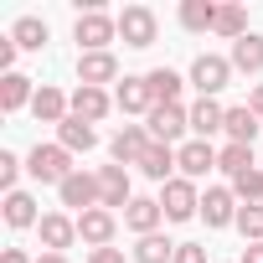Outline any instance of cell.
Wrapping results in <instances>:
<instances>
[{
  "instance_id": "obj_1",
  "label": "cell",
  "mask_w": 263,
  "mask_h": 263,
  "mask_svg": "<svg viewBox=\"0 0 263 263\" xmlns=\"http://www.w3.org/2000/svg\"><path fill=\"white\" fill-rule=\"evenodd\" d=\"M145 129H150V140L155 145H171V150H181L186 140V129H191V108H181V103H155L150 114H145Z\"/></svg>"
},
{
  "instance_id": "obj_2",
  "label": "cell",
  "mask_w": 263,
  "mask_h": 263,
  "mask_svg": "<svg viewBox=\"0 0 263 263\" xmlns=\"http://www.w3.org/2000/svg\"><path fill=\"white\" fill-rule=\"evenodd\" d=\"M26 171H31V181H42V186H62L78 165H72V155L62 150V145H31V155H26Z\"/></svg>"
},
{
  "instance_id": "obj_3",
  "label": "cell",
  "mask_w": 263,
  "mask_h": 263,
  "mask_svg": "<svg viewBox=\"0 0 263 263\" xmlns=\"http://www.w3.org/2000/svg\"><path fill=\"white\" fill-rule=\"evenodd\" d=\"M72 36H78L83 52H108V42L119 36V16H108V11H78Z\"/></svg>"
},
{
  "instance_id": "obj_4",
  "label": "cell",
  "mask_w": 263,
  "mask_h": 263,
  "mask_svg": "<svg viewBox=\"0 0 263 263\" xmlns=\"http://www.w3.org/2000/svg\"><path fill=\"white\" fill-rule=\"evenodd\" d=\"M160 212H165V222H191V217H201V191H196V181H186V176L165 181V186H160Z\"/></svg>"
},
{
  "instance_id": "obj_5",
  "label": "cell",
  "mask_w": 263,
  "mask_h": 263,
  "mask_svg": "<svg viewBox=\"0 0 263 263\" xmlns=\"http://www.w3.org/2000/svg\"><path fill=\"white\" fill-rule=\"evenodd\" d=\"M119 36H124V47H135V52L155 47V36H160L155 11H150V6H124V11H119Z\"/></svg>"
},
{
  "instance_id": "obj_6",
  "label": "cell",
  "mask_w": 263,
  "mask_h": 263,
  "mask_svg": "<svg viewBox=\"0 0 263 263\" xmlns=\"http://www.w3.org/2000/svg\"><path fill=\"white\" fill-rule=\"evenodd\" d=\"M227 83H232V62H227V57H217V52H201V57L191 62V88H196L201 98H217Z\"/></svg>"
},
{
  "instance_id": "obj_7",
  "label": "cell",
  "mask_w": 263,
  "mask_h": 263,
  "mask_svg": "<svg viewBox=\"0 0 263 263\" xmlns=\"http://www.w3.org/2000/svg\"><path fill=\"white\" fill-rule=\"evenodd\" d=\"M57 196H62V206H72L78 217L93 212V206H103V196H98V176H88V171H72V176L57 186Z\"/></svg>"
},
{
  "instance_id": "obj_8",
  "label": "cell",
  "mask_w": 263,
  "mask_h": 263,
  "mask_svg": "<svg viewBox=\"0 0 263 263\" xmlns=\"http://www.w3.org/2000/svg\"><path fill=\"white\" fill-rule=\"evenodd\" d=\"M237 212H242V201L232 196V186H206V196H201L206 227H237Z\"/></svg>"
},
{
  "instance_id": "obj_9",
  "label": "cell",
  "mask_w": 263,
  "mask_h": 263,
  "mask_svg": "<svg viewBox=\"0 0 263 263\" xmlns=\"http://www.w3.org/2000/svg\"><path fill=\"white\" fill-rule=\"evenodd\" d=\"M150 145H155V140H150L145 124H124L119 135L108 140V155H114V165H140V155H145Z\"/></svg>"
},
{
  "instance_id": "obj_10",
  "label": "cell",
  "mask_w": 263,
  "mask_h": 263,
  "mask_svg": "<svg viewBox=\"0 0 263 263\" xmlns=\"http://www.w3.org/2000/svg\"><path fill=\"white\" fill-rule=\"evenodd\" d=\"M78 83H83V88L119 83V57H114V52H78Z\"/></svg>"
},
{
  "instance_id": "obj_11",
  "label": "cell",
  "mask_w": 263,
  "mask_h": 263,
  "mask_svg": "<svg viewBox=\"0 0 263 263\" xmlns=\"http://www.w3.org/2000/svg\"><path fill=\"white\" fill-rule=\"evenodd\" d=\"M176 165H181L186 181H206V176L217 171V150H212L206 140H186V145L176 150Z\"/></svg>"
},
{
  "instance_id": "obj_12",
  "label": "cell",
  "mask_w": 263,
  "mask_h": 263,
  "mask_svg": "<svg viewBox=\"0 0 263 263\" xmlns=\"http://www.w3.org/2000/svg\"><path fill=\"white\" fill-rule=\"evenodd\" d=\"M36 232H42V248H47V253H67V248L78 242V217H67V212H47V217L36 222Z\"/></svg>"
},
{
  "instance_id": "obj_13",
  "label": "cell",
  "mask_w": 263,
  "mask_h": 263,
  "mask_svg": "<svg viewBox=\"0 0 263 263\" xmlns=\"http://www.w3.org/2000/svg\"><path fill=\"white\" fill-rule=\"evenodd\" d=\"M160 222H165V212H160V196H135L124 206V227L135 232V237H150V232H160Z\"/></svg>"
},
{
  "instance_id": "obj_14",
  "label": "cell",
  "mask_w": 263,
  "mask_h": 263,
  "mask_svg": "<svg viewBox=\"0 0 263 263\" xmlns=\"http://www.w3.org/2000/svg\"><path fill=\"white\" fill-rule=\"evenodd\" d=\"M114 232H119V217H114L108 206H93V212H83V217H78V237H83L88 248H108V242H114Z\"/></svg>"
},
{
  "instance_id": "obj_15",
  "label": "cell",
  "mask_w": 263,
  "mask_h": 263,
  "mask_svg": "<svg viewBox=\"0 0 263 263\" xmlns=\"http://www.w3.org/2000/svg\"><path fill=\"white\" fill-rule=\"evenodd\" d=\"M98 196H103V206H108V212L129 206V201H135V186H129V171H124V165H103V171H98Z\"/></svg>"
},
{
  "instance_id": "obj_16",
  "label": "cell",
  "mask_w": 263,
  "mask_h": 263,
  "mask_svg": "<svg viewBox=\"0 0 263 263\" xmlns=\"http://www.w3.org/2000/svg\"><path fill=\"white\" fill-rule=\"evenodd\" d=\"M222 124H227V108L217 98H196L191 103V135L212 145V135H222Z\"/></svg>"
},
{
  "instance_id": "obj_17",
  "label": "cell",
  "mask_w": 263,
  "mask_h": 263,
  "mask_svg": "<svg viewBox=\"0 0 263 263\" xmlns=\"http://www.w3.org/2000/svg\"><path fill=\"white\" fill-rule=\"evenodd\" d=\"M31 114H36L42 124H62V119L72 114V98H67L62 88H52V83H42V88H36V98H31Z\"/></svg>"
},
{
  "instance_id": "obj_18",
  "label": "cell",
  "mask_w": 263,
  "mask_h": 263,
  "mask_svg": "<svg viewBox=\"0 0 263 263\" xmlns=\"http://www.w3.org/2000/svg\"><path fill=\"white\" fill-rule=\"evenodd\" d=\"M57 145H62V150H67V155H78V150H83V155H88V150H93V145H98V129H93V124H83V119H78V114H67V119H62V124H57Z\"/></svg>"
},
{
  "instance_id": "obj_19",
  "label": "cell",
  "mask_w": 263,
  "mask_h": 263,
  "mask_svg": "<svg viewBox=\"0 0 263 263\" xmlns=\"http://www.w3.org/2000/svg\"><path fill=\"white\" fill-rule=\"evenodd\" d=\"M114 108H119V114H150V108H155L150 83H145V78H124V83L114 88Z\"/></svg>"
},
{
  "instance_id": "obj_20",
  "label": "cell",
  "mask_w": 263,
  "mask_h": 263,
  "mask_svg": "<svg viewBox=\"0 0 263 263\" xmlns=\"http://www.w3.org/2000/svg\"><path fill=\"white\" fill-rule=\"evenodd\" d=\"M108 108H114V98H108L103 88H83V83L72 88V114H78L83 124H98V119H103Z\"/></svg>"
},
{
  "instance_id": "obj_21",
  "label": "cell",
  "mask_w": 263,
  "mask_h": 263,
  "mask_svg": "<svg viewBox=\"0 0 263 263\" xmlns=\"http://www.w3.org/2000/svg\"><path fill=\"white\" fill-rule=\"evenodd\" d=\"M176 171H181V165H176V150H171V145H150V150L140 155V176H150V181H160V186L176 181Z\"/></svg>"
},
{
  "instance_id": "obj_22",
  "label": "cell",
  "mask_w": 263,
  "mask_h": 263,
  "mask_svg": "<svg viewBox=\"0 0 263 263\" xmlns=\"http://www.w3.org/2000/svg\"><path fill=\"white\" fill-rule=\"evenodd\" d=\"M258 114L242 103V108H227V124H222V135H227V145H253L258 140Z\"/></svg>"
},
{
  "instance_id": "obj_23",
  "label": "cell",
  "mask_w": 263,
  "mask_h": 263,
  "mask_svg": "<svg viewBox=\"0 0 263 263\" xmlns=\"http://www.w3.org/2000/svg\"><path fill=\"white\" fill-rule=\"evenodd\" d=\"M31 98H36V88H31L26 72H6V78H0V108H6V114H21Z\"/></svg>"
},
{
  "instance_id": "obj_24",
  "label": "cell",
  "mask_w": 263,
  "mask_h": 263,
  "mask_svg": "<svg viewBox=\"0 0 263 263\" xmlns=\"http://www.w3.org/2000/svg\"><path fill=\"white\" fill-rule=\"evenodd\" d=\"M36 222H42V212H36V196H31V191H11V196H6V227L26 232V227H36Z\"/></svg>"
},
{
  "instance_id": "obj_25",
  "label": "cell",
  "mask_w": 263,
  "mask_h": 263,
  "mask_svg": "<svg viewBox=\"0 0 263 263\" xmlns=\"http://www.w3.org/2000/svg\"><path fill=\"white\" fill-rule=\"evenodd\" d=\"M227 62H232V72H263V36H258V31H248L242 42H232Z\"/></svg>"
},
{
  "instance_id": "obj_26",
  "label": "cell",
  "mask_w": 263,
  "mask_h": 263,
  "mask_svg": "<svg viewBox=\"0 0 263 263\" xmlns=\"http://www.w3.org/2000/svg\"><path fill=\"white\" fill-rule=\"evenodd\" d=\"M47 36H52V31H47V21H42V16H21V21L11 26V42H16L21 52H42V47H47Z\"/></svg>"
},
{
  "instance_id": "obj_27",
  "label": "cell",
  "mask_w": 263,
  "mask_h": 263,
  "mask_svg": "<svg viewBox=\"0 0 263 263\" xmlns=\"http://www.w3.org/2000/svg\"><path fill=\"white\" fill-rule=\"evenodd\" d=\"M145 83H150V98H155V103H181V88H186V78H181V72L155 67V72H145Z\"/></svg>"
},
{
  "instance_id": "obj_28",
  "label": "cell",
  "mask_w": 263,
  "mask_h": 263,
  "mask_svg": "<svg viewBox=\"0 0 263 263\" xmlns=\"http://www.w3.org/2000/svg\"><path fill=\"white\" fill-rule=\"evenodd\" d=\"M181 26L186 31H212L217 26V6L212 0H181Z\"/></svg>"
},
{
  "instance_id": "obj_29",
  "label": "cell",
  "mask_w": 263,
  "mask_h": 263,
  "mask_svg": "<svg viewBox=\"0 0 263 263\" xmlns=\"http://www.w3.org/2000/svg\"><path fill=\"white\" fill-rule=\"evenodd\" d=\"M217 36H227V42H242L248 36V11L242 6H217V26H212Z\"/></svg>"
},
{
  "instance_id": "obj_30",
  "label": "cell",
  "mask_w": 263,
  "mask_h": 263,
  "mask_svg": "<svg viewBox=\"0 0 263 263\" xmlns=\"http://www.w3.org/2000/svg\"><path fill=\"white\" fill-rule=\"evenodd\" d=\"M171 258H176V242L160 237V232H150V237L135 242V263H171Z\"/></svg>"
},
{
  "instance_id": "obj_31",
  "label": "cell",
  "mask_w": 263,
  "mask_h": 263,
  "mask_svg": "<svg viewBox=\"0 0 263 263\" xmlns=\"http://www.w3.org/2000/svg\"><path fill=\"white\" fill-rule=\"evenodd\" d=\"M232 196H237L242 206H253V201H263V171H258V165H248V171H237V176H232Z\"/></svg>"
},
{
  "instance_id": "obj_32",
  "label": "cell",
  "mask_w": 263,
  "mask_h": 263,
  "mask_svg": "<svg viewBox=\"0 0 263 263\" xmlns=\"http://www.w3.org/2000/svg\"><path fill=\"white\" fill-rule=\"evenodd\" d=\"M248 165H258V160H253V145H222V150H217V171L237 176V171H248Z\"/></svg>"
},
{
  "instance_id": "obj_33",
  "label": "cell",
  "mask_w": 263,
  "mask_h": 263,
  "mask_svg": "<svg viewBox=\"0 0 263 263\" xmlns=\"http://www.w3.org/2000/svg\"><path fill=\"white\" fill-rule=\"evenodd\" d=\"M237 232H242V242H263V201L237 212Z\"/></svg>"
},
{
  "instance_id": "obj_34",
  "label": "cell",
  "mask_w": 263,
  "mask_h": 263,
  "mask_svg": "<svg viewBox=\"0 0 263 263\" xmlns=\"http://www.w3.org/2000/svg\"><path fill=\"white\" fill-rule=\"evenodd\" d=\"M21 171H26V165H21L11 150H0V191H6V196H11V191H21V186H16V181H21Z\"/></svg>"
},
{
  "instance_id": "obj_35",
  "label": "cell",
  "mask_w": 263,
  "mask_h": 263,
  "mask_svg": "<svg viewBox=\"0 0 263 263\" xmlns=\"http://www.w3.org/2000/svg\"><path fill=\"white\" fill-rule=\"evenodd\" d=\"M171 263H212V258H206L201 242H176V258H171Z\"/></svg>"
},
{
  "instance_id": "obj_36",
  "label": "cell",
  "mask_w": 263,
  "mask_h": 263,
  "mask_svg": "<svg viewBox=\"0 0 263 263\" xmlns=\"http://www.w3.org/2000/svg\"><path fill=\"white\" fill-rule=\"evenodd\" d=\"M16 52H21V47H16L11 36H0V67H6V72L16 67Z\"/></svg>"
},
{
  "instance_id": "obj_37",
  "label": "cell",
  "mask_w": 263,
  "mask_h": 263,
  "mask_svg": "<svg viewBox=\"0 0 263 263\" xmlns=\"http://www.w3.org/2000/svg\"><path fill=\"white\" fill-rule=\"evenodd\" d=\"M88 263H124V253H119V248H93Z\"/></svg>"
},
{
  "instance_id": "obj_38",
  "label": "cell",
  "mask_w": 263,
  "mask_h": 263,
  "mask_svg": "<svg viewBox=\"0 0 263 263\" xmlns=\"http://www.w3.org/2000/svg\"><path fill=\"white\" fill-rule=\"evenodd\" d=\"M0 263H36L26 248H6V253H0Z\"/></svg>"
},
{
  "instance_id": "obj_39",
  "label": "cell",
  "mask_w": 263,
  "mask_h": 263,
  "mask_svg": "<svg viewBox=\"0 0 263 263\" xmlns=\"http://www.w3.org/2000/svg\"><path fill=\"white\" fill-rule=\"evenodd\" d=\"M237 263H263V242H248V248H242V258H237Z\"/></svg>"
},
{
  "instance_id": "obj_40",
  "label": "cell",
  "mask_w": 263,
  "mask_h": 263,
  "mask_svg": "<svg viewBox=\"0 0 263 263\" xmlns=\"http://www.w3.org/2000/svg\"><path fill=\"white\" fill-rule=\"evenodd\" d=\"M248 108H253V114H258V119H263V83H258V88H253V98H248Z\"/></svg>"
},
{
  "instance_id": "obj_41",
  "label": "cell",
  "mask_w": 263,
  "mask_h": 263,
  "mask_svg": "<svg viewBox=\"0 0 263 263\" xmlns=\"http://www.w3.org/2000/svg\"><path fill=\"white\" fill-rule=\"evenodd\" d=\"M36 263H67V253H42Z\"/></svg>"
}]
</instances>
